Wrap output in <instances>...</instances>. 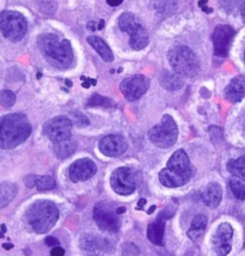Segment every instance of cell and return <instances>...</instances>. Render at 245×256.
Here are the masks:
<instances>
[{
  "label": "cell",
  "mask_w": 245,
  "mask_h": 256,
  "mask_svg": "<svg viewBox=\"0 0 245 256\" xmlns=\"http://www.w3.org/2000/svg\"><path fill=\"white\" fill-rule=\"evenodd\" d=\"M118 26L122 32L130 35L132 50H142L148 44V34L133 14L124 12L118 18Z\"/></svg>",
  "instance_id": "obj_7"
},
{
  "label": "cell",
  "mask_w": 245,
  "mask_h": 256,
  "mask_svg": "<svg viewBox=\"0 0 245 256\" xmlns=\"http://www.w3.org/2000/svg\"><path fill=\"white\" fill-rule=\"evenodd\" d=\"M18 187L12 182H4L0 184V208L8 206L16 198Z\"/></svg>",
  "instance_id": "obj_25"
},
{
  "label": "cell",
  "mask_w": 245,
  "mask_h": 256,
  "mask_svg": "<svg viewBox=\"0 0 245 256\" xmlns=\"http://www.w3.org/2000/svg\"><path fill=\"white\" fill-rule=\"evenodd\" d=\"M225 97L230 102H240L245 97V77L237 76L225 89Z\"/></svg>",
  "instance_id": "obj_19"
},
{
  "label": "cell",
  "mask_w": 245,
  "mask_h": 256,
  "mask_svg": "<svg viewBox=\"0 0 245 256\" xmlns=\"http://www.w3.org/2000/svg\"><path fill=\"white\" fill-rule=\"evenodd\" d=\"M2 232H6V225H4V224L2 225Z\"/></svg>",
  "instance_id": "obj_49"
},
{
  "label": "cell",
  "mask_w": 245,
  "mask_h": 256,
  "mask_svg": "<svg viewBox=\"0 0 245 256\" xmlns=\"http://www.w3.org/2000/svg\"><path fill=\"white\" fill-rule=\"evenodd\" d=\"M148 138L157 148H169L174 145L178 138V128L171 115H164L162 121L148 132Z\"/></svg>",
  "instance_id": "obj_6"
},
{
  "label": "cell",
  "mask_w": 245,
  "mask_h": 256,
  "mask_svg": "<svg viewBox=\"0 0 245 256\" xmlns=\"http://www.w3.org/2000/svg\"><path fill=\"white\" fill-rule=\"evenodd\" d=\"M82 80H85L84 83H82V88H85V89H88L90 85H96L97 82L94 80V79H88V78H85V77H82Z\"/></svg>",
  "instance_id": "obj_38"
},
{
  "label": "cell",
  "mask_w": 245,
  "mask_h": 256,
  "mask_svg": "<svg viewBox=\"0 0 245 256\" xmlns=\"http://www.w3.org/2000/svg\"><path fill=\"white\" fill-rule=\"evenodd\" d=\"M103 26H104V20H100V24H98V30L103 29Z\"/></svg>",
  "instance_id": "obj_47"
},
{
  "label": "cell",
  "mask_w": 245,
  "mask_h": 256,
  "mask_svg": "<svg viewBox=\"0 0 245 256\" xmlns=\"http://www.w3.org/2000/svg\"><path fill=\"white\" fill-rule=\"evenodd\" d=\"M139 248L134 243L127 242L122 246V256H139Z\"/></svg>",
  "instance_id": "obj_33"
},
{
  "label": "cell",
  "mask_w": 245,
  "mask_h": 256,
  "mask_svg": "<svg viewBox=\"0 0 245 256\" xmlns=\"http://www.w3.org/2000/svg\"><path fill=\"white\" fill-rule=\"evenodd\" d=\"M28 23L26 17L17 11L6 10L0 14V30L12 42L20 41L26 36Z\"/></svg>",
  "instance_id": "obj_9"
},
{
  "label": "cell",
  "mask_w": 245,
  "mask_h": 256,
  "mask_svg": "<svg viewBox=\"0 0 245 256\" xmlns=\"http://www.w3.org/2000/svg\"><path fill=\"white\" fill-rule=\"evenodd\" d=\"M240 16L245 22V2H243V4H242V6H240Z\"/></svg>",
  "instance_id": "obj_40"
},
{
  "label": "cell",
  "mask_w": 245,
  "mask_h": 256,
  "mask_svg": "<svg viewBox=\"0 0 245 256\" xmlns=\"http://www.w3.org/2000/svg\"><path fill=\"white\" fill-rule=\"evenodd\" d=\"M154 210H156V206H152V207H151V208H150V210H148V212H147V213H148V214H151V213H152L153 211H154Z\"/></svg>",
  "instance_id": "obj_48"
},
{
  "label": "cell",
  "mask_w": 245,
  "mask_h": 256,
  "mask_svg": "<svg viewBox=\"0 0 245 256\" xmlns=\"http://www.w3.org/2000/svg\"><path fill=\"white\" fill-rule=\"evenodd\" d=\"M100 151L106 157H118L127 151L128 145L126 139L118 134H110L104 136L98 144Z\"/></svg>",
  "instance_id": "obj_16"
},
{
  "label": "cell",
  "mask_w": 245,
  "mask_h": 256,
  "mask_svg": "<svg viewBox=\"0 0 245 256\" xmlns=\"http://www.w3.org/2000/svg\"><path fill=\"white\" fill-rule=\"evenodd\" d=\"M82 248L88 256H98L100 252L109 250V243L106 240L96 236H84L82 238Z\"/></svg>",
  "instance_id": "obj_18"
},
{
  "label": "cell",
  "mask_w": 245,
  "mask_h": 256,
  "mask_svg": "<svg viewBox=\"0 0 245 256\" xmlns=\"http://www.w3.org/2000/svg\"><path fill=\"white\" fill-rule=\"evenodd\" d=\"M234 0H222V6L228 12H232L237 6V2H232Z\"/></svg>",
  "instance_id": "obj_35"
},
{
  "label": "cell",
  "mask_w": 245,
  "mask_h": 256,
  "mask_svg": "<svg viewBox=\"0 0 245 256\" xmlns=\"http://www.w3.org/2000/svg\"><path fill=\"white\" fill-rule=\"evenodd\" d=\"M50 255L52 256H64V255H65V250H64V249L59 246H54V248L52 249Z\"/></svg>",
  "instance_id": "obj_37"
},
{
  "label": "cell",
  "mask_w": 245,
  "mask_h": 256,
  "mask_svg": "<svg viewBox=\"0 0 245 256\" xmlns=\"http://www.w3.org/2000/svg\"><path fill=\"white\" fill-rule=\"evenodd\" d=\"M168 59L174 73L182 77H195L200 71V62L198 56L186 46H176L170 50Z\"/></svg>",
  "instance_id": "obj_5"
},
{
  "label": "cell",
  "mask_w": 245,
  "mask_h": 256,
  "mask_svg": "<svg viewBox=\"0 0 245 256\" xmlns=\"http://www.w3.org/2000/svg\"><path fill=\"white\" fill-rule=\"evenodd\" d=\"M2 248H4V249H12V248H14V246L10 244V243H5V244H2Z\"/></svg>",
  "instance_id": "obj_45"
},
{
  "label": "cell",
  "mask_w": 245,
  "mask_h": 256,
  "mask_svg": "<svg viewBox=\"0 0 245 256\" xmlns=\"http://www.w3.org/2000/svg\"><path fill=\"white\" fill-rule=\"evenodd\" d=\"M76 150V142L72 138H68L62 142H54V154L59 160H66L71 157Z\"/></svg>",
  "instance_id": "obj_24"
},
{
  "label": "cell",
  "mask_w": 245,
  "mask_h": 256,
  "mask_svg": "<svg viewBox=\"0 0 245 256\" xmlns=\"http://www.w3.org/2000/svg\"><path fill=\"white\" fill-rule=\"evenodd\" d=\"M16 103V95L11 90H2L0 92V104L4 108H11Z\"/></svg>",
  "instance_id": "obj_31"
},
{
  "label": "cell",
  "mask_w": 245,
  "mask_h": 256,
  "mask_svg": "<svg viewBox=\"0 0 245 256\" xmlns=\"http://www.w3.org/2000/svg\"><path fill=\"white\" fill-rule=\"evenodd\" d=\"M234 228L228 223H222L213 234V246L216 256H226L231 252Z\"/></svg>",
  "instance_id": "obj_14"
},
{
  "label": "cell",
  "mask_w": 245,
  "mask_h": 256,
  "mask_svg": "<svg viewBox=\"0 0 245 256\" xmlns=\"http://www.w3.org/2000/svg\"><path fill=\"white\" fill-rule=\"evenodd\" d=\"M234 29L230 26H218L214 29L212 40L216 56L225 58L228 54L230 44L234 36Z\"/></svg>",
  "instance_id": "obj_13"
},
{
  "label": "cell",
  "mask_w": 245,
  "mask_h": 256,
  "mask_svg": "<svg viewBox=\"0 0 245 256\" xmlns=\"http://www.w3.org/2000/svg\"><path fill=\"white\" fill-rule=\"evenodd\" d=\"M230 188H231L232 194H234L238 200H245V184L240 181V180H230Z\"/></svg>",
  "instance_id": "obj_28"
},
{
  "label": "cell",
  "mask_w": 245,
  "mask_h": 256,
  "mask_svg": "<svg viewBox=\"0 0 245 256\" xmlns=\"http://www.w3.org/2000/svg\"><path fill=\"white\" fill-rule=\"evenodd\" d=\"M174 213V208L171 211V207H166L163 212L158 214L157 219L153 223H151L147 228V237L150 242L154 246H163L164 244V231H165V223L168 219L172 218Z\"/></svg>",
  "instance_id": "obj_15"
},
{
  "label": "cell",
  "mask_w": 245,
  "mask_h": 256,
  "mask_svg": "<svg viewBox=\"0 0 245 256\" xmlns=\"http://www.w3.org/2000/svg\"><path fill=\"white\" fill-rule=\"evenodd\" d=\"M2 237H4V234H2V231H0V238H2Z\"/></svg>",
  "instance_id": "obj_50"
},
{
  "label": "cell",
  "mask_w": 245,
  "mask_h": 256,
  "mask_svg": "<svg viewBox=\"0 0 245 256\" xmlns=\"http://www.w3.org/2000/svg\"><path fill=\"white\" fill-rule=\"evenodd\" d=\"M244 62H245V50H244Z\"/></svg>",
  "instance_id": "obj_51"
},
{
  "label": "cell",
  "mask_w": 245,
  "mask_h": 256,
  "mask_svg": "<svg viewBox=\"0 0 245 256\" xmlns=\"http://www.w3.org/2000/svg\"><path fill=\"white\" fill-rule=\"evenodd\" d=\"M114 106V100L108 98V97L100 96V94H94L88 100V106H106V108H112Z\"/></svg>",
  "instance_id": "obj_27"
},
{
  "label": "cell",
  "mask_w": 245,
  "mask_h": 256,
  "mask_svg": "<svg viewBox=\"0 0 245 256\" xmlns=\"http://www.w3.org/2000/svg\"><path fill=\"white\" fill-rule=\"evenodd\" d=\"M159 82H160V85L164 89L169 91L180 90L184 85L182 76L177 74V73H171L169 71L162 72L160 77H159Z\"/></svg>",
  "instance_id": "obj_21"
},
{
  "label": "cell",
  "mask_w": 245,
  "mask_h": 256,
  "mask_svg": "<svg viewBox=\"0 0 245 256\" xmlns=\"http://www.w3.org/2000/svg\"><path fill=\"white\" fill-rule=\"evenodd\" d=\"M202 10H204V12H206V14H212V12H213V8H207V6L206 5H204V6H202Z\"/></svg>",
  "instance_id": "obj_43"
},
{
  "label": "cell",
  "mask_w": 245,
  "mask_h": 256,
  "mask_svg": "<svg viewBox=\"0 0 245 256\" xmlns=\"http://www.w3.org/2000/svg\"><path fill=\"white\" fill-rule=\"evenodd\" d=\"M59 208L49 200H38L26 211V220L35 232L46 234L56 224Z\"/></svg>",
  "instance_id": "obj_4"
},
{
  "label": "cell",
  "mask_w": 245,
  "mask_h": 256,
  "mask_svg": "<svg viewBox=\"0 0 245 256\" xmlns=\"http://www.w3.org/2000/svg\"><path fill=\"white\" fill-rule=\"evenodd\" d=\"M44 243L46 244H47L48 246H60V242H59V240L58 238H55V237H53V236H47V238L44 240Z\"/></svg>",
  "instance_id": "obj_36"
},
{
  "label": "cell",
  "mask_w": 245,
  "mask_h": 256,
  "mask_svg": "<svg viewBox=\"0 0 245 256\" xmlns=\"http://www.w3.org/2000/svg\"><path fill=\"white\" fill-rule=\"evenodd\" d=\"M106 2H108V4H109L110 6H114V8H115V6L121 5L124 0H106Z\"/></svg>",
  "instance_id": "obj_39"
},
{
  "label": "cell",
  "mask_w": 245,
  "mask_h": 256,
  "mask_svg": "<svg viewBox=\"0 0 245 256\" xmlns=\"http://www.w3.org/2000/svg\"><path fill=\"white\" fill-rule=\"evenodd\" d=\"M36 181H38V175H32V174L26 176V178H24V184L28 188L36 187Z\"/></svg>",
  "instance_id": "obj_34"
},
{
  "label": "cell",
  "mask_w": 245,
  "mask_h": 256,
  "mask_svg": "<svg viewBox=\"0 0 245 256\" xmlns=\"http://www.w3.org/2000/svg\"><path fill=\"white\" fill-rule=\"evenodd\" d=\"M88 30H91V32H94V30L96 29V24H94V22H90L88 24Z\"/></svg>",
  "instance_id": "obj_44"
},
{
  "label": "cell",
  "mask_w": 245,
  "mask_h": 256,
  "mask_svg": "<svg viewBox=\"0 0 245 256\" xmlns=\"http://www.w3.org/2000/svg\"><path fill=\"white\" fill-rule=\"evenodd\" d=\"M56 187V182L54 178L52 176H38V181H36V188L40 192L50 190Z\"/></svg>",
  "instance_id": "obj_29"
},
{
  "label": "cell",
  "mask_w": 245,
  "mask_h": 256,
  "mask_svg": "<svg viewBox=\"0 0 245 256\" xmlns=\"http://www.w3.org/2000/svg\"><path fill=\"white\" fill-rule=\"evenodd\" d=\"M142 172L130 166L118 168L112 174L110 184L112 188L120 195H130L136 190L142 181Z\"/></svg>",
  "instance_id": "obj_8"
},
{
  "label": "cell",
  "mask_w": 245,
  "mask_h": 256,
  "mask_svg": "<svg viewBox=\"0 0 245 256\" xmlns=\"http://www.w3.org/2000/svg\"><path fill=\"white\" fill-rule=\"evenodd\" d=\"M222 198V190L219 184L216 182H212L207 186V190L202 194V200L206 204L207 206L216 208L220 205Z\"/></svg>",
  "instance_id": "obj_20"
},
{
  "label": "cell",
  "mask_w": 245,
  "mask_h": 256,
  "mask_svg": "<svg viewBox=\"0 0 245 256\" xmlns=\"http://www.w3.org/2000/svg\"><path fill=\"white\" fill-rule=\"evenodd\" d=\"M32 134V126L26 115L8 114L0 118V148L5 150L23 144Z\"/></svg>",
  "instance_id": "obj_3"
},
{
  "label": "cell",
  "mask_w": 245,
  "mask_h": 256,
  "mask_svg": "<svg viewBox=\"0 0 245 256\" xmlns=\"http://www.w3.org/2000/svg\"><path fill=\"white\" fill-rule=\"evenodd\" d=\"M38 46L52 66L65 70L73 62V50L68 40H60L54 34H42L38 38Z\"/></svg>",
  "instance_id": "obj_2"
},
{
  "label": "cell",
  "mask_w": 245,
  "mask_h": 256,
  "mask_svg": "<svg viewBox=\"0 0 245 256\" xmlns=\"http://www.w3.org/2000/svg\"><path fill=\"white\" fill-rule=\"evenodd\" d=\"M94 219L100 230L108 232H118L121 222L116 208L108 201H100L94 207Z\"/></svg>",
  "instance_id": "obj_10"
},
{
  "label": "cell",
  "mask_w": 245,
  "mask_h": 256,
  "mask_svg": "<svg viewBox=\"0 0 245 256\" xmlns=\"http://www.w3.org/2000/svg\"><path fill=\"white\" fill-rule=\"evenodd\" d=\"M116 212H118V216L122 214V213L126 212V207H116Z\"/></svg>",
  "instance_id": "obj_42"
},
{
  "label": "cell",
  "mask_w": 245,
  "mask_h": 256,
  "mask_svg": "<svg viewBox=\"0 0 245 256\" xmlns=\"http://www.w3.org/2000/svg\"><path fill=\"white\" fill-rule=\"evenodd\" d=\"M72 121L67 116H56L47 121L44 126V134L53 142L71 138Z\"/></svg>",
  "instance_id": "obj_11"
},
{
  "label": "cell",
  "mask_w": 245,
  "mask_h": 256,
  "mask_svg": "<svg viewBox=\"0 0 245 256\" xmlns=\"http://www.w3.org/2000/svg\"><path fill=\"white\" fill-rule=\"evenodd\" d=\"M71 121L72 124H76V126L78 127H85L90 124L88 118L85 116L84 114H82V112H71Z\"/></svg>",
  "instance_id": "obj_32"
},
{
  "label": "cell",
  "mask_w": 245,
  "mask_h": 256,
  "mask_svg": "<svg viewBox=\"0 0 245 256\" xmlns=\"http://www.w3.org/2000/svg\"><path fill=\"white\" fill-rule=\"evenodd\" d=\"M97 172V166L94 160L88 158H82L71 164L68 169V176L73 182H82L91 178Z\"/></svg>",
  "instance_id": "obj_17"
},
{
  "label": "cell",
  "mask_w": 245,
  "mask_h": 256,
  "mask_svg": "<svg viewBox=\"0 0 245 256\" xmlns=\"http://www.w3.org/2000/svg\"><path fill=\"white\" fill-rule=\"evenodd\" d=\"M150 80L145 76L136 74L121 82L120 89L122 95L128 100H136L148 90Z\"/></svg>",
  "instance_id": "obj_12"
},
{
  "label": "cell",
  "mask_w": 245,
  "mask_h": 256,
  "mask_svg": "<svg viewBox=\"0 0 245 256\" xmlns=\"http://www.w3.org/2000/svg\"><path fill=\"white\" fill-rule=\"evenodd\" d=\"M194 175L195 168L188 154L184 150H177L168 160L166 168L159 172V181L168 188H177L188 184Z\"/></svg>",
  "instance_id": "obj_1"
},
{
  "label": "cell",
  "mask_w": 245,
  "mask_h": 256,
  "mask_svg": "<svg viewBox=\"0 0 245 256\" xmlns=\"http://www.w3.org/2000/svg\"><path fill=\"white\" fill-rule=\"evenodd\" d=\"M88 42L92 46L94 50L100 54V56L102 58L104 62H112L114 60V54H112V50L102 38H98V36H88Z\"/></svg>",
  "instance_id": "obj_22"
},
{
  "label": "cell",
  "mask_w": 245,
  "mask_h": 256,
  "mask_svg": "<svg viewBox=\"0 0 245 256\" xmlns=\"http://www.w3.org/2000/svg\"><path fill=\"white\" fill-rule=\"evenodd\" d=\"M228 172L236 178L245 181V154L237 160H232L228 164Z\"/></svg>",
  "instance_id": "obj_26"
},
{
  "label": "cell",
  "mask_w": 245,
  "mask_h": 256,
  "mask_svg": "<svg viewBox=\"0 0 245 256\" xmlns=\"http://www.w3.org/2000/svg\"><path fill=\"white\" fill-rule=\"evenodd\" d=\"M207 2H208V0H200V2H198V6L202 8V6H204L207 4Z\"/></svg>",
  "instance_id": "obj_46"
},
{
  "label": "cell",
  "mask_w": 245,
  "mask_h": 256,
  "mask_svg": "<svg viewBox=\"0 0 245 256\" xmlns=\"http://www.w3.org/2000/svg\"><path fill=\"white\" fill-rule=\"evenodd\" d=\"M145 204H146V200H145V199H140L139 202H138V207H136V208H138V210H142V207H144V205H145Z\"/></svg>",
  "instance_id": "obj_41"
},
{
  "label": "cell",
  "mask_w": 245,
  "mask_h": 256,
  "mask_svg": "<svg viewBox=\"0 0 245 256\" xmlns=\"http://www.w3.org/2000/svg\"><path fill=\"white\" fill-rule=\"evenodd\" d=\"M35 4L44 14H53L58 8L55 0H35Z\"/></svg>",
  "instance_id": "obj_30"
},
{
  "label": "cell",
  "mask_w": 245,
  "mask_h": 256,
  "mask_svg": "<svg viewBox=\"0 0 245 256\" xmlns=\"http://www.w3.org/2000/svg\"><path fill=\"white\" fill-rule=\"evenodd\" d=\"M207 226V217L204 214H198L192 219V226L188 231V237L194 242H198V240L202 238L204 230Z\"/></svg>",
  "instance_id": "obj_23"
}]
</instances>
